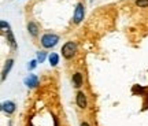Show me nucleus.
<instances>
[{
	"label": "nucleus",
	"mask_w": 148,
	"mask_h": 126,
	"mask_svg": "<svg viewBox=\"0 0 148 126\" xmlns=\"http://www.w3.org/2000/svg\"><path fill=\"white\" fill-rule=\"evenodd\" d=\"M59 42V36L52 34V33H47L41 37V45L44 48H53Z\"/></svg>",
	"instance_id": "obj_1"
},
{
	"label": "nucleus",
	"mask_w": 148,
	"mask_h": 126,
	"mask_svg": "<svg viewBox=\"0 0 148 126\" xmlns=\"http://www.w3.org/2000/svg\"><path fill=\"white\" fill-rule=\"evenodd\" d=\"M77 52V44L73 41H67L62 47V55L64 59H71Z\"/></svg>",
	"instance_id": "obj_2"
},
{
	"label": "nucleus",
	"mask_w": 148,
	"mask_h": 126,
	"mask_svg": "<svg viewBox=\"0 0 148 126\" xmlns=\"http://www.w3.org/2000/svg\"><path fill=\"white\" fill-rule=\"evenodd\" d=\"M85 15V8L82 3H78L77 7H75V11H74V23H79V22L84 19Z\"/></svg>",
	"instance_id": "obj_3"
},
{
	"label": "nucleus",
	"mask_w": 148,
	"mask_h": 126,
	"mask_svg": "<svg viewBox=\"0 0 148 126\" xmlns=\"http://www.w3.org/2000/svg\"><path fill=\"white\" fill-rule=\"evenodd\" d=\"M23 84L26 85L27 88H36L38 85V77L36 74H29L26 78L23 79Z\"/></svg>",
	"instance_id": "obj_4"
},
{
	"label": "nucleus",
	"mask_w": 148,
	"mask_h": 126,
	"mask_svg": "<svg viewBox=\"0 0 148 126\" xmlns=\"http://www.w3.org/2000/svg\"><path fill=\"white\" fill-rule=\"evenodd\" d=\"M1 110L4 111L5 114L10 115V114H12V112L15 111V103H14V101H10V100H8V101H4V103L1 104Z\"/></svg>",
	"instance_id": "obj_5"
},
{
	"label": "nucleus",
	"mask_w": 148,
	"mask_h": 126,
	"mask_svg": "<svg viewBox=\"0 0 148 126\" xmlns=\"http://www.w3.org/2000/svg\"><path fill=\"white\" fill-rule=\"evenodd\" d=\"M75 101H77V105L79 108H86V96H85L84 92H78L77 93Z\"/></svg>",
	"instance_id": "obj_6"
},
{
	"label": "nucleus",
	"mask_w": 148,
	"mask_h": 126,
	"mask_svg": "<svg viewBox=\"0 0 148 126\" xmlns=\"http://www.w3.org/2000/svg\"><path fill=\"white\" fill-rule=\"evenodd\" d=\"M71 82H73V86L74 88H79L82 82H84V78H82V74L81 73H75L71 78Z\"/></svg>",
	"instance_id": "obj_7"
},
{
	"label": "nucleus",
	"mask_w": 148,
	"mask_h": 126,
	"mask_svg": "<svg viewBox=\"0 0 148 126\" xmlns=\"http://www.w3.org/2000/svg\"><path fill=\"white\" fill-rule=\"evenodd\" d=\"M12 64H14V60H12V59H8V60L5 62V66H4V68H3V73H1V81H4L5 79L7 74L10 73L11 67H12Z\"/></svg>",
	"instance_id": "obj_8"
},
{
	"label": "nucleus",
	"mask_w": 148,
	"mask_h": 126,
	"mask_svg": "<svg viewBox=\"0 0 148 126\" xmlns=\"http://www.w3.org/2000/svg\"><path fill=\"white\" fill-rule=\"evenodd\" d=\"M27 30H29V33H30L33 37H36L37 34H38V26H37L34 22H29V23H27Z\"/></svg>",
	"instance_id": "obj_9"
},
{
	"label": "nucleus",
	"mask_w": 148,
	"mask_h": 126,
	"mask_svg": "<svg viewBox=\"0 0 148 126\" xmlns=\"http://www.w3.org/2000/svg\"><path fill=\"white\" fill-rule=\"evenodd\" d=\"M7 37H8V42H10V45L12 49H16V44H15V38H14V36H12V32L10 30V29H7Z\"/></svg>",
	"instance_id": "obj_10"
},
{
	"label": "nucleus",
	"mask_w": 148,
	"mask_h": 126,
	"mask_svg": "<svg viewBox=\"0 0 148 126\" xmlns=\"http://www.w3.org/2000/svg\"><path fill=\"white\" fill-rule=\"evenodd\" d=\"M48 60H49V64H51V66H56L59 63V55L58 53H51V55L48 56Z\"/></svg>",
	"instance_id": "obj_11"
},
{
	"label": "nucleus",
	"mask_w": 148,
	"mask_h": 126,
	"mask_svg": "<svg viewBox=\"0 0 148 126\" xmlns=\"http://www.w3.org/2000/svg\"><path fill=\"white\" fill-rule=\"evenodd\" d=\"M136 4L141 8H145V7H148V0H136Z\"/></svg>",
	"instance_id": "obj_12"
},
{
	"label": "nucleus",
	"mask_w": 148,
	"mask_h": 126,
	"mask_svg": "<svg viewBox=\"0 0 148 126\" xmlns=\"http://www.w3.org/2000/svg\"><path fill=\"white\" fill-rule=\"evenodd\" d=\"M44 59H45V52H38L37 53V60H38V63H42L44 62Z\"/></svg>",
	"instance_id": "obj_13"
},
{
	"label": "nucleus",
	"mask_w": 148,
	"mask_h": 126,
	"mask_svg": "<svg viewBox=\"0 0 148 126\" xmlns=\"http://www.w3.org/2000/svg\"><path fill=\"white\" fill-rule=\"evenodd\" d=\"M37 63H38V60H32V62L27 64V68H29V70H33V68L37 66Z\"/></svg>",
	"instance_id": "obj_14"
},
{
	"label": "nucleus",
	"mask_w": 148,
	"mask_h": 126,
	"mask_svg": "<svg viewBox=\"0 0 148 126\" xmlns=\"http://www.w3.org/2000/svg\"><path fill=\"white\" fill-rule=\"evenodd\" d=\"M81 126H89V125H88L86 122H82V123H81Z\"/></svg>",
	"instance_id": "obj_15"
}]
</instances>
